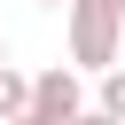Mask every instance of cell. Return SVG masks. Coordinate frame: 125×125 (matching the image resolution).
Masks as SVG:
<instances>
[{
    "instance_id": "obj_1",
    "label": "cell",
    "mask_w": 125,
    "mask_h": 125,
    "mask_svg": "<svg viewBox=\"0 0 125 125\" xmlns=\"http://www.w3.org/2000/svg\"><path fill=\"white\" fill-rule=\"evenodd\" d=\"M16 102H23V86H16V78H0V109H16Z\"/></svg>"
},
{
    "instance_id": "obj_2",
    "label": "cell",
    "mask_w": 125,
    "mask_h": 125,
    "mask_svg": "<svg viewBox=\"0 0 125 125\" xmlns=\"http://www.w3.org/2000/svg\"><path fill=\"white\" fill-rule=\"evenodd\" d=\"M109 102H117V109H125V78H117V86H109Z\"/></svg>"
},
{
    "instance_id": "obj_3",
    "label": "cell",
    "mask_w": 125,
    "mask_h": 125,
    "mask_svg": "<svg viewBox=\"0 0 125 125\" xmlns=\"http://www.w3.org/2000/svg\"><path fill=\"white\" fill-rule=\"evenodd\" d=\"M94 8H125V0H94Z\"/></svg>"
},
{
    "instance_id": "obj_4",
    "label": "cell",
    "mask_w": 125,
    "mask_h": 125,
    "mask_svg": "<svg viewBox=\"0 0 125 125\" xmlns=\"http://www.w3.org/2000/svg\"><path fill=\"white\" fill-rule=\"evenodd\" d=\"M23 125H47V117H23Z\"/></svg>"
}]
</instances>
